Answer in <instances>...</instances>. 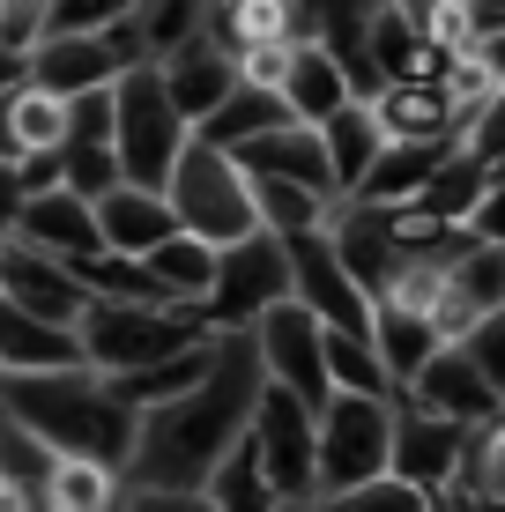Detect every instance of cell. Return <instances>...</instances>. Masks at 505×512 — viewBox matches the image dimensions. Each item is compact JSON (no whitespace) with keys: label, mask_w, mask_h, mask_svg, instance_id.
<instances>
[{"label":"cell","mask_w":505,"mask_h":512,"mask_svg":"<svg viewBox=\"0 0 505 512\" xmlns=\"http://www.w3.org/2000/svg\"><path fill=\"white\" fill-rule=\"evenodd\" d=\"M461 438L454 423L409 409V401H394V423H387V475L409 490H424V498H446V483H454V461H461Z\"/></svg>","instance_id":"7c38bea8"},{"label":"cell","mask_w":505,"mask_h":512,"mask_svg":"<svg viewBox=\"0 0 505 512\" xmlns=\"http://www.w3.org/2000/svg\"><path fill=\"white\" fill-rule=\"evenodd\" d=\"M186 141L194 134L179 127L156 67H127V75L112 82V164H119V186L164 193V179H171V164H179Z\"/></svg>","instance_id":"5b68a950"},{"label":"cell","mask_w":505,"mask_h":512,"mask_svg":"<svg viewBox=\"0 0 505 512\" xmlns=\"http://www.w3.org/2000/svg\"><path fill=\"white\" fill-rule=\"evenodd\" d=\"M327 512H431L439 498H424V490H409V483H394V475H372V483H357V490H335V498H320Z\"/></svg>","instance_id":"f546056e"},{"label":"cell","mask_w":505,"mask_h":512,"mask_svg":"<svg viewBox=\"0 0 505 512\" xmlns=\"http://www.w3.org/2000/svg\"><path fill=\"white\" fill-rule=\"evenodd\" d=\"M127 0H45V38H104Z\"/></svg>","instance_id":"4dcf8cb0"},{"label":"cell","mask_w":505,"mask_h":512,"mask_svg":"<svg viewBox=\"0 0 505 512\" xmlns=\"http://www.w3.org/2000/svg\"><path fill=\"white\" fill-rule=\"evenodd\" d=\"M38 498H45V512H112L119 505V475L90 468V461H45Z\"/></svg>","instance_id":"83f0119b"},{"label":"cell","mask_w":505,"mask_h":512,"mask_svg":"<svg viewBox=\"0 0 505 512\" xmlns=\"http://www.w3.org/2000/svg\"><path fill=\"white\" fill-rule=\"evenodd\" d=\"M0 297L15 312H30V320H45V327H75V312L90 305L75 275L38 260V253H23V245H0Z\"/></svg>","instance_id":"ac0fdd59"},{"label":"cell","mask_w":505,"mask_h":512,"mask_svg":"<svg viewBox=\"0 0 505 512\" xmlns=\"http://www.w3.org/2000/svg\"><path fill=\"white\" fill-rule=\"evenodd\" d=\"M260 401V364L246 334H216L208 379L186 386L179 401L134 416V453L119 468L127 490H201L208 475L246 446V423Z\"/></svg>","instance_id":"6da1fadb"},{"label":"cell","mask_w":505,"mask_h":512,"mask_svg":"<svg viewBox=\"0 0 505 512\" xmlns=\"http://www.w3.org/2000/svg\"><path fill=\"white\" fill-rule=\"evenodd\" d=\"M156 82H164V97H171V112H179V127L186 134H201L208 119L231 104V90H238V75H231V60H223L216 45L201 38H186V45H171L164 60H156Z\"/></svg>","instance_id":"5bb4252c"},{"label":"cell","mask_w":505,"mask_h":512,"mask_svg":"<svg viewBox=\"0 0 505 512\" xmlns=\"http://www.w3.org/2000/svg\"><path fill=\"white\" fill-rule=\"evenodd\" d=\"M350 97H357V90H350V75H342V67L327 60L320 45H298V52H290L283 90H275L283 119H290V127H312V134H320V127H327V119H335Z\"/></svg>","instance_id":"ffe728a7"},{"label":"cell","mask_w":505,"mask_h":512,"mask_svg":"<svg viewBox=\"0 0 505 512\" xmlns=\"http://www.w3.org/2000/svg\"><path fill=\"white\" fill-rule=\"evenodd\" d=\"M223 156L238 164V179H283V186H305V193H320V201H335V179H327V156H320V134L312 127H290L283 119V127L238 141V149H223Z\"/></svg>","instance_id":"2e32d148"},{"label":"cell","mask_w":505,"mask_h":512,"mask_svg":"<svg viewBox=\"0 0 505 512\" xmlns=\"http://www.w3.org/2000/svg\"><path fill=\"white\" fill-rule=\"evenodd\" d=\"M327 253H335V268L350 275V290L364 297V305H379V297H387V282H394V268H402L394 223L372 216V208H350V201L327 216Z\"/></svg>","instance_id":"9a60e30c"},{"label":"cell","mask_w":505,"mask_h":512,"mask_svg":"<svg viewBox=\"0 0 505 512\" xmlns=\"http://www.w3.org/2000/svg\"><path fill=\"white\" fill-rule=\"evenodd\" d=\"M112 512H216L201 490H127L119 483V505Z\"/></svg>","instance_id":"d6a6232c"},{"label":"cell","mask_w":505,"mask_h":512,"mask_svg":"<svg viewBox=\"0 0 505 512\" xmlns=\"http://www.w3.org/2000/svg\"><path fill=\"white\" fill-rule=\"evenodd\" d=\"M164 208H171V223H179V238L208 245V253H231L238 238L260 231L238 164L223 149H208V141H186L179 149V164H171V179H164Z\"/></svg>","instance_id":"277c9868"},{"label":"cell","mask_w":505,"mask_h":512,"mask_svg":"<svg viewBox=\"0 0 505 512\" xmlns=\"http://www.w3.org/2000/svg\"><path fill=\"white\" fill-rule=\"evenodd\" d=\"M364 342H372V357H379V372H387L394 394H402V386L446 349L431 320H416V312H394V305H372V327H364Z\"/></svg>","instance_id":"603a6c76"},{"label":"cell","mask_w":505,"mask_h":512,"mask_svg":"<svg viewBox=\"0 0 505 512\" xmlns=\"http://www.w3.org/2000/svg\"><path fill=\"white\" fill-rule=\"evenodd\" d=\"M454 156V141H387L379 164L364 171V186L350 193V208H372V216H402V208L424 193V179Z\"/></svg>","instance_id":"d6986e66"},{"label":"cell","mask_w":505,"mask_h":512,"mask_svg":"<svg viewBox=\"0 0 505 512\" xmlns=\"http://www.w3.org/2000/svg\"><path fill=\"white\" fill-rule=\"evenodd\" d=\"M387 423H394V401L327 394L312 416V498H335V490L387 475Z\"/></svg>","instance_id":"8992f818"},{"label":"cell","mask_w":505,"mask_h":512,"mask_svg":"<svg viewBox=\"0 0 505 512\" xmlns=\"http://www.w3.org/2000/svg\"><path fill=\"white\" fill-rule=\"evenodd\" d=\"M379 149H387V134H379L372 104L350 97V104L320 127V156H327V179H335V201H350V193L364 186V171L379 164Z\"/></svg>","instance_id":"7402d4cb"},{"label":"cell","mask_w":505,"mask_h":512,"mask_svg":"<svg viewBox=\"0 0 505 512\" xmlns=\"http://www.w3.org/2000/svg\"><path fill=\"white\" fill-rule=\"evenodd\" d=\"M119 75H127V60H119L112 30H104V38H38V52L23 60V82L45 90V97H60V104L112 90Z\"/></svg>","instance_id":"4fadbf2b"},{"label":"cell","mask_w":505,"mask_h":512,"mask_svg":"<svg viewBox=\"0 0 505 512\" xmlns=\"http://www.w3.org/2000/svg\"><path fill=\"white\" fill-rule=\"evenodd\" d=\"M394 401H409V409H424V416H439V423H454V431H483V423H498V409H505V394L491 379L476 372V364L461 357L454 342L439 349V357L416 372Z\"/></svg>","instance_id":"30bf717a"},{"label":"cell","mask_w":505,"mask_h":512,"mask_svg":"<svg viewBox=\"0 0 505 512\" xmlns=\"http://www.w3.org/2000/svg\"><path fill=\"white\" fill-rule=\"evenodd\" d=\"M201 498L216 505V512H275V505H283L268 483H260V468H253V453H246V446H238L231 461H223V468L201 483Z\"/></svg>","instance_id":"f1b7e54d"},{"label":"cell","mask_w":505,"mask_h":512,"mask_svg":"<svg viewBox=\"0 0 505 512\" xmlns=\"http://www.w3.org/2000/svg\"><path fill=\"white\" fill-rule=\"evenodd\" d=\"M275 512H327V505H320V498H283Z\"/></svg>","instance_id":"e575fe53"},{"label":"cell","mask_w":505,"mask_h":512,"mask_svg":"<svg viewBox=\"0 0 505 512\" xmlns=\"http://www.w3.org/2000/svg\"><path fill=\"white\" fill-rule=\"evenodd\" d=\"M23 253L52 260V268H90L97 260V231H90V201H75L67 186H45V193H23V208H15V238Z\"/></svg>","instance_id":"8fae6325"},{"label":"cell","mask_w":505,"mask_h":512,"mask_svg":"<svg viewBox=\"0 0 505 512\" xmlns=\"http://www.w3.org/2000/svg\"><path fill=\"white\" fill-rule=\"evenodd\" d=\"M498 186V171H483V164H468V156H446L439 171L424 179V193L409 201V216H424V223H439V231H461L468 216H476V201Z\"/></svg>","instance_id":"cb8c5ba5"},{"label":"cell","mask_w":505,"mask_h":512,"mask_svg":"<svg viewBox=\"0 0 505 512\" xmlns=\"http://www.w3.org/2000/svg\"><path fill=\"white\" fill-rule=\"evenodd\" d=\"M45 38V0H0V60L23 67Z\"/></svg>","instance_id":"1f68e13d"},{"label":"cell","mask_w":505,"mask_h":512,"mask_svg":"<svg viewBox=\"0 0 505 512\" xmlns=\"http://www.w3.org/2000/svg\"><path fill=\"white\" fill-rule=\"evenodd\" d=\"M208 357H216V334H208L201 349H186V357H164V364H149V372L104 379V386H112V401H119V409L149 416V409H164V401H179L186 386H201V379H208Z\"/></svg>","instance_id":"484cf974"},{"label":"cell","mask_w":505,"mask_h":512,"mask_svg":"<svg viewBox=\"0 0 505 512\" xmlns=\"http://www.w3.org/2000/svg\"><path fill=\"white\" fill-rule=\"evenodd\" d=\"M246 453L275 498H312V409L305 401L260 386L253 423H246Z\"/></svg>","instance_id":"9c48e42d"},{"label":"cell","mask_w":505,"mask_h":512,"mask_svg":"<svg viewBox=\"0 0 505 512\" xmlns=\"http://www.w3.org/2000/svg\"><path fill=\"white\" fill-rule=\"evenodd\" d=\"M149 282H156V297L164 305H179V312H201V297H208V282H216V253L208 245H194V238H179L171 231L164 245H156L149 260H134Z\"/></svg>","instance_id":"d4e9b609"},{"label":"cell","mask_w":505,"mask_h":512,"mask_svg":"<svg viewBox=\"0 0 505 512\" xmlns=\"http://www.w3.org/2000/svg\"><path fill=\"white\" fill-rule=\"evenodd\" d=\"M290 297V268H283V245L275 238H238L231 253H216V282L201 297V327L208 334H246L268 305Z\"/></svg>","instance_id":"52a82bcc"},{"label":"cell","mask_w":505,"mask_h":512,"mask_svg":"<svg viewBox=\"0 0 505 512\" xmlns=\"http://www.w3.org/2000/svg\"><path fill=\"white\" fill-rule=\"evenodd\" d=\"M15 208H23V179H15V164H0V245L15 238Z\"/></svg>","instance_id":"836d02e7"},{"label":"cell","mask_w":505,"mask_h":512,"mask_svg":"<svg viewBox=\"0 0 505 512\" xmlns=\"http://www.w3.org/2000/svg\"><path fill=\"white\" fill-rule=\"evenodd\" d=\"M75 334L67 327H45L30 312H15L0 297V379H45V372H75Z\"/></svg>","instance_id":"44dd1931"},{"label":"cell","mask_w":505,"mask_h":512,"mask_svg":"<svg viewBox=\"0 0 505 512\" xmlns=\"http://www.w3.org/2000/svg\"><path fill=\"white\" fill-rule=\"evenodd\" d=\"M320 372H327V394L394 401V386H387V372H379V357H372L364 334H320Z\"/></svg>","instance_id":"4316f807"},{"label":"cell","mask_w":505,"mask_h":512,"mask_svg":"<svg viewBox=\"0 0 505 512\" xmlns=\"http://www.w3.org/2000/svg\"><path fill=\"white\" fill-rule=\"evenodd\" d=\"M75 357L82 372L97 379H127V372H149V364L164 357H186V349L208 342L201 312H171V305H104V297H90V305L75 312Z\"/></svg>","instance_id":"3957f363"},{"label":"cell","mask_w":505,"mask_h":512,"mask_svg":"<svg viewBox=\"0 0 505 512\" xmlns=\"http://www.w3.org/2000/svg\"><path fill=\"white\" fill-rule=\"evenodd\" d=\"M90 231H97V253L112 260H149L179 223H171L164 193H142V186H112L90 201Z\"/></svg>","instance_id":"e0dca14e"},{"label":"cell","mask_w":505,"mask_h":512,"mask_svg":"<svg viewBox=\"0 0 505 512\" xmlns=\"http://www.w3.org/2000/svg\"><path fill=\"white\" fill-rule=\"evenodd\" d=\"M0 423L45 453V461H90L127 468L134 453V409H119L97 372H45V379H0Z\"/></svg>","instance_id":"7a4b0ae2"},{"label":"cell","mask_w":505,"mask_h":512,"mask_svg":"<svg viewBox=\"0 0 505 512\" xmlns=\"http://www.w3.org/2000/svg\"><path fill=\"white\" fill-rule=\"evenodd\" d=\"M246 342H253L260 386H275V394L305 401V409L320 416V401H327V372H320V327H312L305 312L290 305V297L260 312V320L246 327Z\"/></svg>","instance_id":"ba28073f"}]
</instances>
